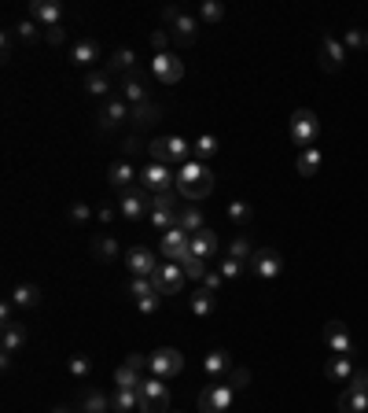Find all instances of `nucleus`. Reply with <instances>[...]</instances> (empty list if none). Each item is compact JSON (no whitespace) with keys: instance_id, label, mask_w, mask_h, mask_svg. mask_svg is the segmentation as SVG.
I'll list each match as a JSON object with an SVG mask.
<instances>
[{"instance_id":"nucleus-5","label":"nucleus","mask_w":368,"mask_h":413,"mask_svg":"<svg viewBox=\"0 0 368 413\" xmlns=\"http://www.w3.org/2000/svg\"><path fill=\"white\" fill-rule=\"evenodd\" d=\"M162 19H166L169 34L177 37L181 45H191V41H196V34H199V19L196 15H184L181 8H162Z\"/></svg>"},{"instance_id":"nucleus-19","label":"nucleus","mask_w":368,"mask_h":413,"mask_svg":"<svg viewBox=\"0 0 368 413\" xmlns=\"http://www.w3.org/2000/svg\"><path fill=\"white\" fill-rule=\"evenodd\" d=\"M203 373L210 377V380H228V373H232V355L228 351H210L206 358H203Z\"/></svg>"},{"instance_id":"nucleus-47","label":"nucleus","mask_w":368,"mask_h":413,"mask_svg":"<svg viewBox=\"0 0 368 413\" xmlns=\"http://www.w3.org/2000/svg\"><path fill=\"white\" fill-rule=\"evenodd\" d=\"M67 369H70V377H89L93 373V362H89V355H74Z\"/></svg>"},{"instance_id":"nucleus-25","label":"nucleus","mask_w":368,"mask_h":413,"mask_svg":"<svg viewBox=\"0 0 368 413\" xmlns=\"http://www.w3.org/2000/svg\"><path fill=\"white\" fill-rule=\"evenodd\" d=\"M70 59L78 63V67H93V63L100 59V45H96L93 37H85V41H78V45H74V56H70Z\"/></svg>"},{"instance_id":"nucleus-4","label":"nucleus","mask_w":368,"mask_h":413,"mask_svg":"<svg viewBox=\"0 0 368 413\" xmlns=\"http://www.w3.org/2000/svg\"><path fill=\"white\" fill-rule=\"evenodd\" d=\"M317 133H320V118L310 111V107H298V111L291 115V141L306 151L317 144Z\"/></svg>"},{"instance_id":"nucleus-45","label":"nucleus","mask_w":368,"mask_h":413,"mask_svg":"<svg viewBox=\"0 0 368 413\" xmlns=\"http://www.w3.org/2000/svg\"><path fill=\"white\" fill-rule=\"evenodd\" d=\"M133 302H137V310H140V314H159V307H162V295H159V292H151V295L133 299Z\"/></svg>"},{"instance_id":"nucleus-26","label":"nucleus","mask_w":368,"mask_h":413,"mask_svg":"<svg viewBox=\"0 0 368 413\" xmlns=\"http://www.w3.org/2000/svg\"><path fill=\"white\" fill-rule=\"evenodd\" d=\"M324 373H328V380H350L354 377V358L350 355H335L328 365H324Z\"/></svg>"},{"instance_id":"nucleus-53","label":"nucleus","mask_w":368,"mask_h":413,"mask_svg":"<svg viewBox=\"0 0 368 413\" xmlns=\"http://www.w3.org/2000/svg\"><path fill=\"white\" fill-rule=\"evenodd\" d=\"M125 365H129V369H137V373L144 377V369H151V358H144V355H129Z\"/></svg>"},{"instance_id":"nucleus-43","label":"nucleus","mask_w":368,"mask_h":413,"mask_svg":"<svg viewBox=\"0 0 368 413\" xmlns=\"http://www.w3.org/2000/svg\"><path fill=\"white\" fill-rule=\"evenodd\" d=\"M151 292H155V280H151V277H133V280H129V295H133V299H144Z\"/></svg>"},{"instance_id":"nucleus-40","label":"nucleus","mask_w":368,"mask_h":413,"mask_svg":"<svg viewBox=\"0 0 368 413\" xmlns=\"http://www.w3.org/2000/svg\"><path fill=\"white\" fill-rule=\"evenodd\" d=\"M251 255H254V248H251L247 236H236L228 244V258H236V262H251Z\"/></svg>"},{"instance_id":"nucleus-41","label":"nucleus","mask_w":368,"mask_h":413,"mask_svg":"<svg viewBox=\"0 0 368 413\" xmlns=\"http://www.w3.org/2000/svg\"><path fill=\"white\" fill-rule=\"evenodd\" d=\"M181 270H184V277H191V280H203V277L210 273V266L203 262V258H196V255H188L184 262H181Z\"/></svg>"},{"instance_id":"nucleus-59","label":"nucleus","mask_w":368,"mask_h":413,"mask_svg":"<svg viewBox=\"0 0 368 413\" xmlns=\"http://www.w3.org/2000/svg\"><path fill=\"white\" fill-rule=\"evenodd\" d=\"M122 151H125V155H133V151H137V137H129V141L122 144Z\"/></svg>"},{"instance_id":"nucleus-14","label":"nucleus","mask_w":368,"mask_h":413,"mask_svg":"<svg viewBox=\"0 0 368 413\" xmlns=\"http://www.w3.org/2000/svg\"><path fill=\"white\" fill-rule=\"evenodd\" d=\"M125 266H129L133 277H155L159 258H155V251H147V248H129L125 251Z\"/></svg>"},{"instance_id":"nucleus-34","label":"nucleus","mask_w":368,"mask_h":413,"mask_svg":"<svg viewBox=\"0 0 368 413\" xmlns=\"http://www.w3.org/2000/svg\"><path fill=\"white\" fill-rule=\"evenodd\" d=\"M137 395H140V399H169V384H166L162 377H147V380L140 384Z\"/></svg>"},{"instance_id":"nucleus-49","label":"nucleus","mask_w":368,"mask_h":413,"mask_svg":"<svg viewBox=\"0 0 368 413\" xmlns=\"http://www.w3.org/2000/svg\"><path fill=\"white\" fill-rule=\"evenodd\" d=\"M364 45H368V34H361V30H346L342 49H364Z\"/></svg>"},{"instance_id":"nucleus-10","label":"nucleus","mask_w":368,"mask_h":413,"mask_svg":"<svg viewBox=\"0 0 368 413\" xmlns=\"http://www.w3.org/2000/svg\"><path fill=\"white\" fill-rule=\"evenodd\" d=\"M155 292L166 299V295H177L181 288H184V270H181V262H159V270H155Z\"/></svg>"},{"instance_id":"nucleus-22","label":"nucleus","mask_w":368,"mask_h":413,"mask_svg":"<svg viewBox=\"0 0 368 413\" xmlns=\"http://www.w3.org/2000/svg\"><path fill=\"white\" fill-rule=\"evenodd\" d=\"M23 343H26V325H23V321H8V325H4V340H0V351L11 355V351H19Z\"/></svg>"},{"instance_id":"nucleus-31","label":"nucleus","mask_w":368,"mask_h":413,"mask_svg":"<svg viewBox=\"0 0 368 413\" xmlns=\"http://www.w3.org/2000/svg\"><path fill=\"white\" fill-rule=\"evenodd\" d=\"M320 163H324V159H320V151H317V148H306V151H298V163H295V166H298L302 178H317Z\"/></svg>"},{"instance_id":"nucleus-2","label":"nucleus","mask_w":368,"mask_h":413,"mask_svg":"<svg viewBox=\"0 0 368 413\" xmlns=\"http://www.w3.org/2000/svg\"><path fill=\"white\" fill-rule=\"evenodd\" d=\"M147 151H151V163H162V166H188L191 163V144L177 133L155 137L147 144Z\"/></svg>"},{"instance_id":"nucleus-54","label":"nucleus","mask_w":368,"mask_h":413,"mask_svg":"<svg viewBox=\"0 0 368 413\" xmlns=\"http://www.w3.org/2000/svg\"><path fill=\"white\" fill-rule=\"evenodd\" d=\"M45 37H48V45H63V41H67V30L52 26V30H45Z\"/></svg>"},{"instance_id":"nucleus-38","label":"nucleus","mask_w":368,"mask_h":413,"mask_svg":"<svg viewBox=\"0 0 368 413\" xmlns=\"http://www.w3.org/2000/svg\"><path fill=\"white\" fill-rule=\"evenodd\" d=\"M133 63H137V52L133 49H118V52H111V67L107 71H133Z\"/></svg>"},{"instance_id":"nucleus-36","label":"nucleus","mask_w":368,"mask_h":413,"mask_svg":"<svg viewBox=\"0 0 368 413\" xmlns=\"http://www.w3.org/2000/svg\"><path fill=\"white\" fill-rule=\"evenodd\" d=\"M122 100L125 103H147V93H144V85L137 81V78H125V85H122Z\"/></svg>"},{"instance_id":"nucleus-17","label":"nucleus","mask_w":368,"mask_h":413,"mask_svg":"<svg viewBox=\"0 0 368 413\" xmlns=\"http://www.w3.org/2000/svg\"><path fill=\"white\" fill-rule=\"evenodd\" d=\"M107 181H111V188L129 192V188H133V181H140V170L129 159H118V163H111V170H107Z\"/></svg>"},{"instance_id":"nucleus-28","label":"nucleus","mask_w":368,"mask_h":413,"mask_svg":"<svg viewBox=\"0 0 368 413\" xmlns=\"http://www.w3.org/2000/svg\"><path fill=\"white\" fill-rule=\"evenodd\" d=\"M214 310H218V295H214V292L199 288L196 295H191V314H196V317H210Z\"/></svg>"},{"instance_id":"nucleus-32","label":"nucleus","mask_w":368,"mask_h":413,"mask_svg":"<svg viewBox=\"0 0 368 413\" xmlns=\"http://www.w3.org/2000/svg\"><path fill=\"white\" fill-rule=\"evenodd\" d=\"M218 148H221V144H218V137H214V133H199L196 141H191V155L203 163V159H210V155H218Z\"/></svg>"},{"instance_id":"nucleus-9","label":"nucleus","mask_w":368,"mask_h":413,"mask_svg":"<svg viewBox=\"0 0 368 413\" xmlns=\"http://www.w3.org/2000/svg\"><path fill=\"white\" fill-rule=\"evenodd\" d=\"M159 248H162V255H166V262H184V258L191 255V236H188L181 225H173L169 233H162Z\"/></svg>"},{"instance_id":"nucleus-58","label":"nucleus","mask_w":368,"mask_h":413,"mask_svg":"<svg viewBox=\"0 0 368 413\" xmlns=\"http://www.w3.org/2000/svg\"><path fill=\"white\" fill-rule=\"evenodd\" d=\"M115 214H122V210H118V207H111V203H107V207H100V210H96V218H100V222H111Z\"/></svg>"},{"instance_id":"nucleus-60","label":"nucleus","mask_w":368,"mask_h":413,"mask_svg":"<svg viewBox=\"0 0 368 413\" xmlns=\"http://www.w3.org/2000/svg\"><path fill=\"white\" fill-rule=\"evenodd\" d=\"M52 413H74V409H70V406H56Z\"/></svg>"},{"instance_id":"nucleus-30","label":"nucleus","mask_w":368,"mask_h":413,"mask_svg":"<svg viewBox=\"0 0 368 413\" xmlns=\"http://www.w3.org/2000/svg\"><path fill=\"white\" fill-rule=\"evenodd\" d=\"M85 93L89 96H107L111 93V71H93L85 78Z\"/></svg>"},{"instance_id":"nucleus-8","label":"nucleus","mask_w":368,"mask_h":413,"mask_svg":"<svg viewBox=\"0 0 368 413\" xmlns=\"http://www.w3.org/2000/svg\"><path fill=\"white\" fill-rule=\"evenodd\" d=\"M247 270H251L254 277H262V280H273V277L284 273V258H280V251H273V248H258V251L251 255Z\"/></svg>"},{"instance_id":"nucleus-7","label":"nucleus","mask_w":368,"mask_h":413,"mask_svg":"<svg viewBox=\"0 0 368 413\" xmlns=\"http://www.w3.org/2000/svg\"><path fill=\"white\" fill-rule=\"evenodd\" d=\"M140 188H147V192H173L177 188V178H173V170L169 166H162V163H147V166H140Z\"/></svg>"},{"instance_id":"nucleus-46","label":"nucleus","mask_w":368,"mask_h":413,"mask_svg":"<svg viewBox=\"0 0 368 413\" xmlns=\"http://www.w3.org/2000/svg\"><path fill=\"white\" fill-rule=\"evenodd\" d=\"M218 270H221V277H225V280H236V277H240V273L247 270V262H236V258H228V255H225Z\"/></svg>"},{"instance_id":"nucleus-18","label":"nucleus","mask_w":368,"mask_h":413,"mask_svg":"<svg viewBox=\"0 0 368 413\" xmlns=\"http://www.w3.org/2000/svg\"><path fill=\"white\" fill-rule=\"evenodd\" d=\"M324 343H328L335 355H354V340H350V332H346L342 321H328V325H324Z\"/></svg>"},{"instance_id":"nucleus-50","label":"nucleus","mask_w":368,"mask_h":413,"mask_svg":"<svg viewBox=\"0 0 368 413\" xmlns=\"http://www.w3.org/2000/svg\"><path fill=\"white\" fill-rule=\"evenodd\" d=\"M221 285H225V277H221V270H210V273L203 277V288H206V292H214V295L221 292Z\"/></svg>"},{"instance_id":"nucleus-52","label":"nucleus","mask_w":368,"mask_h":413,"mask_svg":"<svg viewBox=\"0 0 368 413\" xmlns=\"http://www.w3.org/2000/svg\"><path fill=\"white\" fill-rule=\"evenodd\" d=\"M37 30H41V26L33 23V19H26V23H19V26H15V34L23 37V41H33V37H37Z\"/></svg>"},{"instance_id":"nucleus-16","label":"nucleus","mask_w":368,"mask_h":413,"mask_svg":"<svg viewBox=\"0 0 368 413\" xmlns=\"http://www.w3.org/2000/svg\"><path fill=\"white\" fill-rule=\"evenodd\" d=\"M30 15H33V23L45 26V30L63 26V23H59V19H63V4H59V0H33V4H30Z\"/></svg>"},{"instance_id":"nucleus-33","label":"nucleus","mask_w":368,"mask_h":413,"mask_svg":"<svg viewBox=\"0 0 368 413\" xmlns=\"http://www.w3.org/2000/svg\"><path fill=\"white\" fill-rule=\"evenodd\" d=\"M133 409H140L137 391H115L111 395V413H133Z\"/></svg>"},{"instance_id":"nucleus-42","label":"nucleus","mask_w":368,"mask_h":413,"mask_svg":"<svg viewBox=\"0 0 368 413\" xmlns=\"http://www.w3.org/2000/svg\"><path fill=\"white\" fill-rule=\"evenodd\" d=\"M177 214L181 210H151V222H155L159 233H169L173 225H177Z\"/></svg>"},{"instance_id":"nucleus-6","label":"nucleus","mask_w":368,"mask_h":413,"mask_svg":"<svg viewBox=\"0 0 368 413\" xmlns=\"http://www.w3.org/2000/svg\"><path fill=\"white\" fill-rule=\"evenodd\" d=\"M147 358H151V377H162V380L177 377L184 369V355L177 347H159V351H151Z\"/></svg>"},{"instance_id":"nucleus-56","label":"nucleus","mask_w":368,"mask_h":413,"mask_svg":"<svg viewBox=\"0 0 368 413\" xmlns=\"http://www.w3.org/2000/svg\"><path fill=\"white\" fill-rule=\"evenodd\" d=\"M89 214H93V210L85 207V203H74V207H70V222H85Z\"/></svg>"},{"instance_id":"nucleus-23","label":"nucleus","mask_w":368,"mask_h":413,"mask_svg":"<svg viewBox=\"0 0 368 413\" xmlns=\"http://www.w3.org/2000/svg\"><path fill=\"white\" fill-rule=\"evenodd\" d=\"M81 413H111V395H103V391L89 387L81 395Z\"/></svg>"},{"instance_id":"nucleus-35","label":"nucleus","mask_w":368,"mask_h":413,"mask_svg":"<svg viewBox=\"0 0 368 413\" xmlns=\"http://www.w3.org/2000/svg\"><path fill=\"white\" fill-rule=\"evenodd\" d=\"M159 115H162V111H159V107L147 100V103H137L133 111H129V122H133V126H151V122H155Z\"/></svg>"},{"instance_id":"nucleus-12","label":"nucleus","mask_w":368,"mask_h":413,"mask_svg":"<svg viewBox=\"0 0 368 413\" xmlns=\"http://www.w3.org/2000/svg\"><path fill=\"white\" fill-rule=\"evenodd\" d=\"M151 207H155V195H147L144 188H129V192L122 195V203H118L122 218H129V222H140Z\"/></svg>"},{"instance_id":"nucleus-27","label":"nucleus","mask_w":368,"mask_h":413,"mask_svg":"<svg viewBox=\"0 0 368 413\" xmlns=\"http://www.w3.org/2000/svg\"><path fill=\"white\" fill-rule=\"evenodd\" d=\"M147 377H140L137 369H129L125 362L115 369V384H118V391H140V384H144Z\"/></svg>"},{"instance_id":"nucleus-15","label":"nucleus","mask_w":368,"mask_h":413,"mask_svg":"<svg viewBox=\"0 0 368 413\" xmlns=\"http://www.w3.org/2000/svg\"><path fill=\"white\" fill-rule=\"evenodd\" d=\"M129 111H133V107H129L122 96H107L103 107H100V129H115V126H122V122L129 118Z\"/></svg>"},{"instance_id":"nucleus-24","label":"nucleus","mask_w":368,"mask_h":413,"mask_svg":"<svg viewBox=\"0 0 368 413\" xmlns=\"http://www.w3.org/2000/svg\"><path fill=\"white\" fill-rule=\"evenodd\" d=\"M177 225H181L188 236L203 233V229H206V222H203V210H199V207H181V214H177Z\"/></svg>"},{"instance_id":"nucleus-48","label":"nucleus","mask_w":368,"mask_h":413,"mask_svg":"<svg viewBox=\"0 0 368 413\" xmlns=\"http://www.w3.org/2000/svg\"><path fill=\"white\" fill-rule=\"evenodd\" d=\"M140 413H173L169 399H140Z\"/></svg>"},{"instance_id":"nucleus-13","label":"nucleus","mask_w":368,"mask_h":413,"mask_svg":"<svg viewBox=\"0 0 368 413\" xmlns=\"http://www.w3.org/2000/svg\"><path fill=\"white\" fill-rule=\"evenodd\" d=\"M317 59H320V67L328 71V74H335L342 63H346V49H342V41H335L332 34H320V52H317Z\"/></svg>"},{"instance_id":"nucleus-51","label":"nucleus","mask_w":368,"mask_h":413,"mask_svg":"<svg viewBox=\"0 0 368 413\" xmlns=\"http://www.w3.org/2000/svg\"><path fill=\"white\" fill-rule=\"evenodd\" d=\"M228 384H232V391H243V387L251 384V373H247V369H232V373H228Z\"/></svg>"},{"instance_id":"nucleus-20","label":"nucleus","mask_w":368,"mask_h":413,"mask_svg":"<svg viewBox=\"0 0 368 413\" xmlns=\"http://www.w3.org/2000/svg\"><path fill=\"white\" fill-rule=\"evenodd\" d=\"M218 251H221V240H218V233H214V229H203V233L191 236V255L203 258V262H210Z\"/></svg>"},{"instance_id":"nucleus-11","label":"nucleus","mask_w":368,"mask_h":413,"mask_svg":"<svg viewBox=\"0 0 368 413\" xmlns=\"http://www.w3.org/2000/svg\"><path fill=\"white\" fill-rule=\"evenodd\" d=\"M151 74H155L162 85H177L184 78V63L173 52H155L151 56Z\"/></svg>"},{"instance_id":"nucleus-3","label":"nucleus","mask_w":368,"mask_h":413,"mask_svg":"<svg viewBox=\"0 0 368 413\" xmlns=\"http://www.w3.org/2000/svg\"><path fill=\"white\" fill-rule=\"evenodd\" d=\"M232 399H236V391H232V384L225 380H210L203 391H199V413H228V406H232Z\"/></svg>"},{"instance_id":"nucleus-44","label":"nucleus","mask_w":368,"mask_h":413,"mask_svg":"<svg viewBox=\"0 0 368 413\" xmlns=\"http://www.w3.org/2000/svg\"><path fill=\"white\" fill-rule=\"evenodd\" d=\"M93 251H96L100 258H115V255H118V240H115V236H100V240L93 244Z\"/></svg>"},{"instance_id":"nucleus-1","label":"nucleus","mask_w":368,"mask_h":413,"mask_svg":"<svg viewBox=\"0 0 368 413\" xmlns=\"http://www.w3.org/2000/svg\"><path fill=\"white\" fill-rule=\"evenodd\" d=\"M177 192L184 195V200H206V195L214 192V173L206 163L191 159L188 166L177 170Z\"/></svg>"},{"instance_id":"nucleus-37","label":"nucleus","mask_w":368,"mask_h":413,"mask_svg":"<svg viewBox=\"0 0 368 413\" xmlns=\"http://www.w3.org/2000/svg\"><path fill=\"white\" fill-rule=\"evenodd\" d=\"M251 218H254L251 203H243V200H232V203H228V222H236V225H251Z\"/></svg>"},{"instance_id":"nucleus-57","label":"nucleus","mask_w":368,"mask_h":413,"mask_svg":"<svg viewBox=\"0 0 368 413\" xmlns=\"http://www.w3.org/2000/svg\"><path fill=\"white\" fill-rule=\"evenodd\" d=\"M166 30H155V34H151V45H155V52H166Z\"/></svg>"},{"instance_id":"nucleus-39","label":"nucleus","mask_w":368,"mask_h":413,"mask_svg":"<svg viewBox=\"0 0 368 413\" xmlns=\"http://www.w3.org/2000/svg\"><path fill=\"white\" fill-rule=\"evenodd\" d=\"M199 19H203V23H221V19H225V4H221V0H203V4H199Z\"/></svg>"},{"instance_id":"nucleus-61","label":"nucleus","mask_w":368,"mask_h":413,"mask_svg":"<svg viewBox=\"0 0 368 413\" xmlns=\"http://www.w3.org/2000/svg\"><path fill=\"white\" fill-rule=\"evenodd\" d=\"M364 49H368V45H364Z\"/></svg>"},{"instance_id":"nucleus-55","label":"nucleus","mask_w":368,"mask_h":413,"mask_svg":"<svg viewBox=\"0 0 368 413\" xmlns=\"http://www.w3.org/2000/svg\"><path fill=\"white\" fill-rule=\"evenodd\" d=\"M346 387H354V391H368V373H354L350 380H346Z\"/></svg>"},{"instance_id":"nucleus-21","label":"nucleus","mask_w":368,"mask_h":413,"mask_svg":"<svg viewBox=\"0 0 368 413\" xmlns=\"http://www.w3.org/2000/svg\"><path fill=\"white\" fill-rule=\"evenodd\" d=\"M339 413H368V391H354V387H346L342 395H339Z\"/></svg>"},{"instance_id":"nucleus-29","label":"nucleus","mask_w":368,"mask_h":413,"mask_svg":"<svg viewBox=\"0 0 368 413\" xmlns=\"http://www.w3.org/2000/svg\"><path fill=\"white\" fill-rule=\"evenodd\" d=\"M11 302H15L19 310H30V307H37V302H41V288L37 285H19L11 292Z\"/></svg>"}]
</instances>
